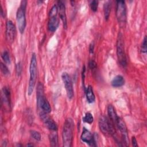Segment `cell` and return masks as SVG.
Instances as JSON below:
<instances>
[{
  "label": "cell",
  "instance_id": "6da1fadb",
  "mask_svg": "<svg viewBox=\"0 0 147 147\" xmlns=\"http://www.w3.org/2000/svg\"><path fill=\"white\" fill-rule=\"evenodd\" d=\"M74 126V123L72 119L68 118L65 120L62 130L63 145L64 147H70L72 146Z\"/></svg>",
  "mask_w": 147,
  "mask_h": 147
},
{
  "label": "cell",
  "instance_id": "7a4b0ae2",
  "mask_svg": "<svg viewBox=\"0 0 147 147\" xmlns=\"http://www.w3.org/2000/svg\"><path fill=\"white\" fill-rule=\"evenodd\" d=\"M37 96V104L38 107L41 112L48 114L51 111V107L48 100L44 96V87L41 83L39 82L37 84L36 90Z\"/></svg>",
  "mask_w": 147,
  "mask_h": 147
},
{
  "label": "cell",
  "instance_id": "3957f363",
  "mask_svg": "<svg viewBox=\"0 0 147 147\" xmlns=\"http://www.w3.org/2000/svg\"><path fill=\"white\" fill-rule=\"evenodd\" d=\"M37 58L36 54L33 53L32 55L30 66H29V72H30V78L28 84V95H30L34 90L36 78H37Z\"/></svg>",
  "mask_w": 147,
  "mask_h": 147
},
{
  "label": "cell",
  "instance_id": "277c9868",
  "mask_svg": "<svg viewBox=\"0 0 147 147\" xmlns=\"http://www.w3.org/2000/svg\"><path fill=\"white\" fill-rule=\"evenodd\" d=\"M117 55L120 65L125 67L127 65V60L125 52L124 42L123 36L121 33H119L117 41Z\"/></svg>",
  "mask_w": 147,
  "mask_h": 147
},
{
  "label": "cell",
  "instance_id": "5b68a950",
  "mask_svg": "<svg viewBox=\"0 0 147 147\" xmlns=\"http://www.w3.org/2000/svg\"><path fill=\"white\" fill-rule=\"evenodd\" d=\"M26 3L27 2L26 1H21V5L20 7L18 9L16 14L17 25L19 31L21 33H24L26 25V21L25 17V10Z\"/></svg>",
  "mask_w": 147,
  "mask_h": 147
},
{
  "label": "cell",
  "instance_id": "8992f818",
  "mask_svg": "<svg viewBox=\"0 0 147 147\" xmlns=\"http://www.w3.org/2000/svg\"><path fill=\"white\" fill-rule=\"evenodd\" d=\"M99 127L100 131L105 135L111 134L114 138L115 137V131L112 122L109 121L108 118L104 116H100L99 120Z\"/></svg>",
  "mask_w": 147,
  "mask_h": 147
},
{
  "label": "cell",
  "instance_id": "52a82bcc",
  "mask_svg": "<svg viewBox=\"0 0 147 147\" xmlns=\"http://www.w3.org/2000/svg\"><path fill=\"white\" fill-rule=\"evenodd\" d=\"M116 17L119 25L124 26L126 22V7L123 1H117Z\"/></svg>",
  "mask_w": 147,
  "mask_h": 147
},
{
  "label": "cell",
  "instance_id": "ba28073f",
  "mask_svg": "<svg viewBox=\"0 0 147 147\" xmlns=\"http://www.w3.org/2000/svg\"><path fill=\"white\" fill-rule=\"evenodd\" d=\"M61 78L65 86L67 96L71 99L74 96V89L71 78L67 72H63L62 74Z\"/></svg>",
  "mask_w": 147,
  "mask_h": 147
},
{
  "label": "cell",
  "instance_id": "9c48e42d",
  "mask_svg": "<svg viewBox=\"0 0 147 147\" xmlns=\"http://www.w3.org/2000/svg\"><path fill=\"white\" fill-rule=\"evenodd\" d=\"M115 125L117 126L118 129H119V130L120 131V132L121 133L123 142L124 143L125 145L127 146L129 144V137H128L127 128H126L125 122H123V121L122 120V118H121L120 117H118Z\"/></svg>",
  "mask_w": 147,
  "mask_h": 147
},
{
  "label": "cell",
  "instance_id": "30bf717a",
  "mask_svg": "<svg viewBox=\"0 0 147 147\" xmlns=\"http://www.w3.org/2000/svg\"><path fill=\"white\" fill-rule=\"evenodd\" d=\"M16 34V29L13 22L8 20L6 24V38L9 43H12L14 41Z\"/></svg>",
  "mask_w": 147,
  "mask_h": 147
},
{
  "label": "cell",
  "instance_id": "8fae6325",
  "mask_svg": "<svg viewBox=\"0 0 147 147\" xmlns=\"http://www.w3.org/2000/svg\"><path fill=\"white\" fill-rule=\"evenodd\" d=\"M40 116L41 117V119L43 121L44 123H45V126L47 127V128L51 130L55 131L57 129V126L56 124V123L48 116H47V114L43 112H41L40 113Z\"/></svg>",
  "mask_w": 147,
  "mask_h": 147
},
{
  "label": "cell",
  "instance_id": "7c38bea8",
  "mask_svg": "<svg viewBox=\"0 0 147 147\" xmlns=\"http://www.w3.org/2000/svg\"><path fill=\"white\" fill-rule=\"evenodd\" d=\"M81 140L83 142L88 144L90 146H96L95 142L92 134L88 130H87L85 127L83 128L82 133L81 134Z\"/></svg>",
  "mask_w": 147,
  "mask_h": 147
},
{
  "label": "cell",
  "instance_id": "4fadbf2b",
  "mask_svg": "<svg viewBox=\"0 0 147 147\" xmlns=\"http://www.w3.org/2000/svg\"><path fill=\"white\" fill-rule=\"evenodd\" d=\"M58 11L59 13L60 17L63 22L64 28L66 29L67 26V16L65 13V7L64 3L62 1L58 2Z\"/></svg>",
  "mask_w": 147,
  "mask_h": 147
},
{
  "label": "cell",
  "instance_id": "5bb4252c",
  "mask_svg": "<svg viewBox=\"0 0 147 147\" xmlns=\"http://www.w3.org/2000/svg\"><path fill=\"white\" fill-rule=\"evenodd\" d=\"M59 24V20L57 16L49 17L48 24V28L49 31L55 32L58 28Z\"/></svg>",
  "mask_w": 147,
  "mask_h": 147
},
{
  "label": "cell",
  "instance_id": "9a60e30c",
  "mask_svg": "<svg viewBox=\"0 0 147 147\" xmlns=\"http://www.w3.org/2000/svg\"><path fill=\"white\" fill-rule=\"evenodd\" d=\"M2 102L8 107H10V92L6 87H3L2 90Z\"/></svg>",
  "mask_w": 147,
  "mask_h": 147
},
{
  "label": "cell",
  "instance_id": "2e32d148",
  "mask_svg": "<svg viewBox=\"0 0 147 147\" xmlns=\"http://www.w3.org/2000/svg\"><path fill=\"white\" fill-rule=\"evenodd\" d=\"M107 113L110 121L114 125H116L117 119L118 118L114 107L112 105H109L107 107Z\"/></svg>",
  "mask_w": 147,
  "mask_h": 147
},
{
  "label": "cell",
  "instance_id": "e0dca14e",
  "mask_svg": "<svg viewBox=\"0 0 147 147\" xmlns=\"http://www.w3.org/2000/svg\"><path fill=\"white\" fill-rule=\"evenodd\" d=\"M125 84V79L122 75H118L114 78L111 81V85L114 87H119Z\"/></svg>",
  "mask_w": 147,
  "mask_h": 147
},
{
  "label": "cell",
  "instance_id": "ac0fdd59",
  "mask_svg": "<svg viewBox=\"0 0 147 147\" xmlns=\"http://www.w3.org/2000/svg\"><path fill=\"white\" fill-rule=\"evenodd\" d=\"M86 98L88 103H93L95 100V95L93 92L92 87L91 86H89L86 90Z\"/></svg>",
  "mask_w": 147,
  "mask_h": 147
},
{
  "label": "cell",
  "instance_id": "d6986e66",
  "mask_svg": "<svg viewBox=\"0 0 147 147\" xmlns=\"http://www.w3.org/2000/svg\"><path fill=\"white\" fill-rule=\"evenodd\" d=\"M103 11H104V16L106 20H107L110 16V13L111 11V3L108 1L106 2L103 5Z\"/></svg>",
  "mask_w": 147,
  "mask_h": 147
},
{
  "label": "cell",
  "instance_id": "ffe728a7",
  "mask_svg": "<svg viewBox=\"0 0 147 147\" xmlns=\"http://www.w3.org/2000/svg\"><path fill=\"white\" fill-rule=\"evenodd\" d=\"M49 140L51 145L52 146H57L58 144V137L57 134L52 133L49 136Z\"/></svg>",
  "mask_w": 147,
  "mask_h": 147
},
{
  "label": "cell",
  "instance_id": "44dd1931",
  "mask_svg": "<svg viewBox=\"0 0 147 147\" xmlns=\"http://www.w3.org/2000/svg\"><path fill=\"white\" fill-rule=\"evenodd\" d=\"M83 121L84 122H86V123H89V124L92 123L93 122V121H94V117H93L92 114L89 113V112L86 113L85 115L83 118Z\"/></svg>",
  "mask_w": 147,
  "mask_h": 147
},
{
  "label": "cell",
  "instance_id": "7402d4cb",
  "mask_svg": "<svg viewBox=\"0 0 147 147\" xmlns=\"http://www.w3.org/2000/svg\"><path fill=\"white\" fill-rule=\"evenodd\" d=\"M2 58L4 62L6 64H10V58L9 56V53L7 51H4L2 53Z\"/></svg>",
  "mask_w": 147,
  "mask_h": 147
},
{
  "label": "cell",
  "instance_id": "603a6c76",
  "mask_svg": "<svg viewBox=\"0 0 147 147\" xmlns=\"http://www.w3.org/2000/svg\"><path fill=\"white\" fill-rule=\"evenodd\" d=\"M1 70L3 75L8 76L10 75V71L8 69V68L3 63H1Z\"/></svg>",
  "mask_w": 147,
  "mask_h": 147
},
{
  "label": "cell",
  "instance_id": "cb8c5ba5",
  "mask_svg": "<svg viewBox=\"0 0 147 147\" xmlns=\"http://www.w3.org/2000/svg\"><path fill=\"white\" fill-rule=\"evenodd\" d=\"M30 133L32 138L35 140L40 141L41 140V134L39 132L35 130H31Z\"/></svg>",
  "mask_w": 147,
  "mask_h": 147
},
{
  "label": "cell",
  "instance_id": "d4e9b609",
  "mask_svg": "<svg viewBox=\"0 0 147 147\" xmlns=\"http://www.w3.org/2000/svg\"><path fill=\"white\" fill-rule=\"evenodd\" d=\"M58 13V8L56 5H53L51 8L50 12H49V17L57 16Z\"/></svg>",
  "mask_w": 147,
  "mask_h": 147
},
{
  "label": "cell",
  "instance_id": "484cf974",
  "mask_svg": "<svg viewBox=\"0 0 147 147\" xmlns=\"http://www.w3.org/2000/svg\"><path fill=\"white\" fill-rule=\"evenodd\" d=\"M98 2L97 1H91L90 3V6L91 9L93 11H96L98 9Z\"/></svg>",
  "mask_w": 147,
  "mask_h": 147
},
{
  "label": "cell",
  "instance_id": "4316f807",
  "mask_svg": "<svg viewBox=\"0 0 147 147\" xmlns=\"http://www.w3.org/2000/svg\"><path fill=\"white\" fill-rule=\"evenodd\" d=\"M147 44H146V37L145 36L142 43L141 46V51L143 53H146L147 51Z\"/></svg>",
  "mask_w": 147,
  "mask_h": 147
},
{
  "label": "cell",
  "instance_id": "83f0119b",
  "mask_svg": "<svg viewBox=\"0 0 147 147\" xmlns=\"http://www.w3.org/2000/svg\"><path fill=\"white\" fill-rule=\"evenodd\" d=\"M16 73L17 76H20L21 74L22 70V64L21 62H18L17 65H16Z\"/></svg>",
  "mask_w": 147,
  "mask_h": 147
},
{
  "label": "cell",
  "instance_id": "f1b7e54d",
  "mask_svg": "<svg viewBox=\"0 0 147 147\" xmlns=\"http://www.w3.org/2000/svg\"><path fill=\"white\" fill-rule=\"evenodd\" d=\"M89 67L91 69H94L96 68V63L93 61V60H91L90 62H89Z\"/></svg>",
  "mask_w": 147,
  "mask_h": 147
},
{
  "label": "cell",
  "instance_id": "f546056e",
  "mask_svg": "<svg viewBox=\"0 0 147 147\" xmlns=\"http://www.w3.org/2000/svg\"><path fill=\"white\" fill-rule=\"evenodd\" d=\"M131 141H132V145L133 146H138V144H137V140L135 138V137H132V139H131Z\"/></svg>",
  "mask_w": 147,
  "mask_h": 147
},
{
  "label": "cell",
  "instance_id": "4dcf8cb0",
  "mask_svg": "<svg viewBox=\"0 0 147 147\" xmlns=\"http://www.w3.org/2000/svg\"><path fill=\"white\" fill-rule=\"evenodd\" d=\"M94 51V44L91 43V45H90V53H93Z\"/></svg>",
  "mask_w": 147,
  "mask_h": 147
},
{
  "label": "cell",
  "instance_id": "1f68e13d",
  "mask_svg": "<svg viewBox=\"0 0 147 147\" xmlns=\"http://www.w3.org/2000/svg\"><path fill=\"white\" fill-rule=\"evenodd\" d=\"M26 146H33V144H28L27 145H26Z\"/></svg>",
  "mask_w": 147,
  "mask_h": 147
}]
</instances>
